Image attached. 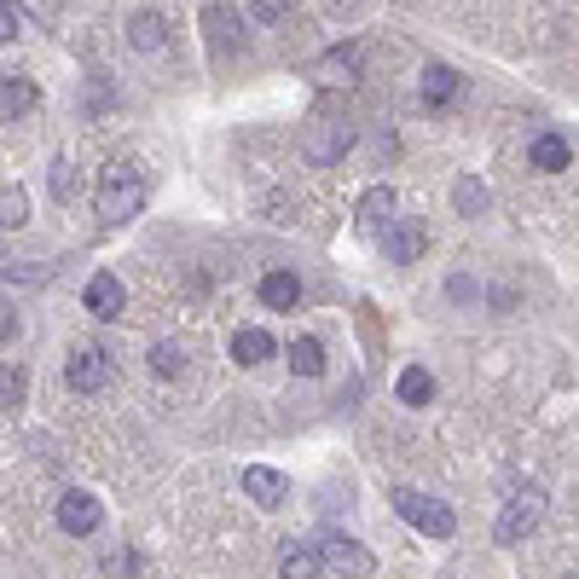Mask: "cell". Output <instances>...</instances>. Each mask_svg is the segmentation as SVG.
<instances>
[{"mask_svg": "<svg viewBox=\"0 0 579 579\" xmlns=\"http://www.w3.org/2000/svg\"><path fill=\"white\" fill-rule=\"evenodd\" d=\"M93 203H99V220H105V227H128V220H140V209H145V175L128 163L105 168Z\"/></svg>", "mask_w": 579, "mask_h": 579, "instance_id": "6da1fadb", "label": "cell"}, {"mask_svg": "<svg viewBox=\"0 0 579 579\" xmlns=\"http://www.w3.org/2000/svg\"><path fill=\"white\" fill-rule=\"evenodd\" d=\"M395 510L417 527V533H429V539H452L458 533L452 510L440 504V499H429V492H417V487H395Z\"/></svg>", "mask_w": 579, "mask_h": 579, "instance_id": "7a4b0ae2", "label": "cell"}, {"mask_svg": "<svg viewBox=\"0 0 579 579\" xmlns=\"http://www.w3.org/2000/svg\"><path fill=\"white\" fill-rule=\"evenodd\" d=\"M539 516H544V492L539 487L510 492V504L499 510V522H492V539H499V544H522L539 527Z\"/></svg>", "mask_w": 579, "mask_h": 579, "instance_id": "3957f363", "label": "cell"}, {"mask_svg": "<svg viewBox=\"0 0 579 579\" xmlns=\"http://www.w3.org/2000/svg\"><path fill=\"white\" fill-rule=\"evenodd\" d=\"M99 522H105V504L93 499V492H81V487H70L59 499V527L70 539H88V533H99Z\"/></svg>", "mask_w": 579, "mask_h": 579, "instance_id": "277c9868", "label": "cell"}, {"mask_svg": "<svg viewBox=\"0 0 579 579\" xmlns=\"http://www.w3.org/2000/svg\"><path fill=\"white\" fill-rule=\"evenodd\" d=\"M423 249H429V227H423V220H395V227L383 232V255H388L395 267L423 261Z\"/></svg>", "mask_w": 579, "mask_h": 579, "instance_id": "5b68a950", "label": "cell"}, {"mask_svg": "<svg viewBox=\"0 0 579 579\" xmlns=\"http://www.w3.org/2000/svg\"><path fill=\"white\" fill-rule=\"evenodd\" d=\"M325 551V562H331V574H343V579H365L371 568H377V556L365 551L360 539H348V533H336V539H325L319 544Z\"/></svg>", "mask_w": 579, "mask_h": 579, "instance_id": "8992f818", "label": "cell"}, {"mask_svg": "<svg viewBox=\"0 0 579 579\" xmlns=\"http://www.w3.org/2000/svg\"><path fill=\"white\" fill-rule=\"evenodd\" d=\"M348 145H353V128L348 123H313L308 133H301V151H308V163H319V168L336 163Z\"/></svg>", "mask_w": 579, "mask_h": 579, "instance_id": "52a82bcc", "label": "cell"}, {"mask_svg": "<svg viewBox=\"0 0 579 579\" xmlns=\"http://www.w3.org/2000/svg\"><path fill=\"white\" fill-rule=\"evenodd\" d=\"M64 377H70L76 395H99V388L111 383V360H105L99 348H76L70 365H64Z\"/></svg>", "mask_w": 579, "mask_h": 579, "instance_id": "ba28073f", "label": "cell"}, {"mask_svg": "<svg viewBox=\"0 0 579 579\" xmlns=\"http://www.w3.org/2000/svg\"><path fill=\"white\" fill-rule=\"evenodd\" d=\"M417 93H423V105L429 111H447L458 93H464V76L452 70V64H423V81H417Z\"/></svg>", "mask_w": 579, "mask_h": 579, "instance_id": "9c48e42d", "label": "cell"}, {"mask_svg": "<svg viewBox=\"0 0 579 579\" xmlns=\"http://www.w3.org/2000/svg\"><path fill=\"white\" fill-rule=\"evenodd\" d=\"M81 301H88V313L116 319V313L128 308V290H123V279H116V272H93L88 290H81Z\"/></svg>", "mask_w": 579, "mask_h": 579, "instance_id": "30bf717a", "label": "cell"}, {"mask_svg": "<svg viewBox=\"0 0 579 579\" xmlns=\"http://www.w3.org/2000/svg\"><path fill=\"white\" fill-rule=\"evenodd\" d=\"M244 492H249L261 510H279V504L290 499V481H284L279 469H267V464H249V469H244Z\"/></svg>", "mask_w": 579, "mask_h": 579, "instance_id": "8fae6325", "label": "cell"}, {"mask_svg": "<svg viewBox=\"0 0 579 579\" xmlns=\"http://www.w3.org/2000/svg\"><path fill=\"white\" fill-rule=\"evenodd\" d=\"M279 574H284V579H325L331 562H325V551H319V544H284Z\"/></svg>", "mask_w": 579, "mask_h": 579, "instance_id": "7c38bea8", "label": "cell"}, {"mask_svg": "<svg viewBox=\"0 0 579 579\" xmlns=\"http://www.w3.org/2000/svg\"><path fill=\"white\" fill-rule=\"evenodd\" d=\"M128 47L133 53H163L168 47V18L163 12H133L128 18Z\"/></svg>", "mask_w": 579, "mask_h": 579, "instance_id": "4fadbf2b", "label": "cell"}, {"mask_svg": "<svg viewBox=\"0 0 579 579\" xmlns=\"http://www.w3.org/2000/svg\"><path fill=\"white\" fill-rule=\"evenodd\" d=\"M261 301H267V308L272 313H296L301 308V279H296V272H267V279H261Z\"/></svg>", "mask_w": 579, "mask_h": 579, "instance_id": "5bb4252c", "label": "cell"}, {"mask_svg": "<svg viewBox=\"0 0 579 579\" xmlns=\"http://www.w3.org/2000/svg\"><path fill=\"white\" fill-rule=\"evenodd\" d=\"M568 140H562V133H539L533 145H527V163L539 168V175H562V168H568Z\"/></svg>", "mask_w": 579, "mask_h": 579, "instance_id": "9a60e30c", "label": "cell"}, {"mask_svg": "<svg viewBox=\"0 0 579 579\" xmlns=\"http://www.w3.org/2000/svg\"><path fill=\"white\" fill-rule=\"evenodd\" d=\"M272 353H279V348H272V336H267V331H255V325L232 336V360H237V365H267Z\"/></svg>", "mask_w": 579, "mask_h": 579, "instance_id": "2e32d148", "label": "cell"}, {"mask_svg": "<svg viewBox=\"0 0 579 579\" xmlns=\"http://www.w3.org/2000/svg\"><path fill=\"white\" fill-rule=\"evenodd\" d=\"M29 111H36V81H29V76H7V88H0V116L12 123V116H29Z\"/></svg>", "mask_w": 579, "mask_h": 579, "instance_id": "e0dca14e", "label": "cell"}, {"mask_svg": "<svg viewBox=\"0 0 579 579\" xmlns=\"http://www.w3.org/2000/svg\"><path fill=\"white\" fill-rule=\"evenodd\" d=\"M203 24L215 29V53H237V36H244V24H237L232 7H209V12H203Z\"/></svg>", "mask_w": 579, "mask_h": 579, "instance_id": "ac0fdd59", "label": "cell"}, {"mask_svg": "<svg viewBox=\"0 0 579 579\" xmlns=\"http://www.w3.org/2000/svg\"><path fill=\"white\" fill-rule=\"evenodd\" d=\"M290 371H296V377H319V371H325V348H319L313 336H296V343H290Z\"/></svg>", "mask_w": 579, "mask_h": 579, "instance_id": "d6986e66", "label": "cell"}, {"mask_svg": "<svg viewBox=\"0 0 579 579\" xmlns=\"http://www.w3.org/2000/svg\"><path fill=\"white\" fill-rule=\"evenodd\" d=\"M400 400H406V406H429V400H435V377H429L423 365H406V371H400Z\"/></svg>", "mask_w": 579, "mask_h": 579, "instance_id": "ffe728a7", "label": "cell"}, {"mask_svg": "<svg viewBox=\"0 0 579 579\" xmlns=\"http://www.w3.org/2000/svg\"><path fill=\"white\" fill-rule=\"evenodd\" d=\"M313 76L325 81V88H343V81H353V47H343V53H325L313 64Z\"/></svg>", "mask_w": 579, "mask_h": 579, "instance_id": "44dd1931", "label": "cell"}, {"mask_svg": "<svg viewBox=\"0 0 579 579\" xmlns=\"http://www.w3.org/2000/svg\"><path fill=\"white\" fill-rule=\"evenodd\" d=\"M388 215H395V192H388V185H371V192L360 197V220L377 227V220H388Z\"/></svg>", "mask_w": 579, "mask_h": 579, "instance_id": "7402d4cb", "label": "cell"}, {"mask_svg": "<svg viewBox=\"0 0 579 579\" xmlns=\"http://www.w3.org/2000/svg\"><path fill=\"white\" fill-rule=\"evenodd\" d=\"M151 371H157V377H180V371H185V348L180 343H157V348H151Z\"/></svg>", "mask_w": 579, "mask_h": 579, "instance_id": "603a6c76", "label": "cell"}, {"mask_svg": "<svg viewBox=\"0 0 579 579\" xmlns=\"http://www.w3.org/2000/svg\"><path fill=\"white\" fill-rule=\"evenodd\" d=\"M452 203H458V215H481V209H487V185H481V180H458Z\"/></svg>", "mask_w": 579, "mask_h": 579, "instance_id": "cb8c5ba5", "label": "cell"}, {"mask_svg": "<svg viewBox=\"0 0 579 579\" xmlns=\"http://www.w3.org/2000/svg\"><path fill=\"white\" fill-rule=\"evenodd\" d=\"M0 220H7V227H24L29 220V197L18 192V185H7V197H0Z\"/></svg>", "mask_w": 579, "mask_h": 579, "instance_id": "d4e9b609", "label": "cell"}, {"mask_svg": "<svg viewBox=\"0 0 579 579\" xmlns=\"http://www.w3.org/2000/svg\"><path fill=\"white\" fill-rule=\"evenodd\" d=\"M41 279H47L41 261H12L7 267V284H41Z\"/></svg>", "mask_w": 579, "mask_h": 579, "instance_id": "484cf974", "label": "cell"}, {"mask_svg": "<svg viewBox=\"0 0 579 579\" xmlns=\"http://www.w3.org/2000/svg\"><path fill=\"white\" fill-rule=\"evenodd\" d=\"M70 192H76V180H70V163H53V197H59V203H70Z\"/></svg>", "mask_w": 579, "mask_h": 579, "instance_id": "4316f807", "label": "cell"}, {"mask_svg": "<svg viewBox=\"0 0 579 579\" xmlns=\"http://www.w3.org/2000/svg\"><path fill=\"white\" fill-rule=\"evenodd\" d=\"M18 24H24L18 0H0V29H7V41H12V36H18Z\"/></svg>", "mask_w": 579, "mask_h": 579, "instance_id": "83f0119b", "label": "cell"}, {"mask_svg": "<svg viewBox=\"0 0 579 579\" xmlns=\"http://www.w3.org/2000/svg\"><path fill=\"white\" fill-rule=\"evenodd\" d=\"M0 400H7V412L24 400V377H18V371H7V383H0Z\"/></svg>", "mask_w": 579, "mask_h": 579, "instance_id": "f1b7e54d", "label": "cell"}, {"mask_svg": "<svg viewBox=\"0 0 579 579\" xmlns=\"http://www.w3.org/2000/svg\"><path fill=\"white\" fill-rule=\"evenodd\" d=\"M255 18H261V24H279V18H284V0H255Z\"/></svg>", "mask_w": 579, "mask_h": 579, "instance_id": "f546056e", "label": "cell"}, {"mask_svg": "<svg viewBox=\"0 0 579 579\" xmlns=\"http://www.w3.org/2000/svg\"><path fill=\"white\" fill-rule=\"evenodd\" d=\"M447 290H452V296H458V301H469V296H475V284H469V279H464V272H458V279H452V284H447Z\"/></svg>", "mask_w": 579, "mask_h": 579, "instance_id": "4dcf8cb0", "label": "cell"}, {"mask_svg": "<svg viewBox=\"0 0 579 579\" xmlns=\"http://www.w3.org/2000/svg\"><path fill=\"white\" fill-rule=\"evenodd\" d=\"M562 579H579V574H562Z\"/></svg>", "mask_w": 579, "mask_h": 579, "instance_id": "1f68e13d", "label": "cell"}]
</instances>
